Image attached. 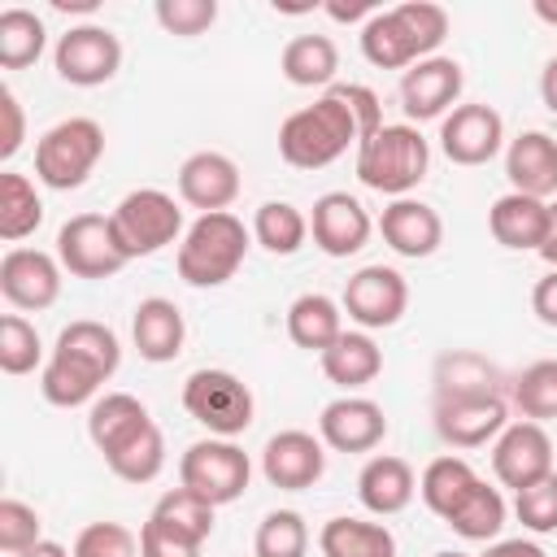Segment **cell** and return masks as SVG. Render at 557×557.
<instances>
[{
    "instance_id": "1",
    "label": "cell",
    "mask_w": 557,
    "mask_h": 557,
    "mask_svg": "<svg viewBox=\"0 0 557 557\" xmlns=\"http://www.w3.org/2000/svg\"><path fill=\"white\" fill-rule=\"evenodd\" d=\"M348 144H361L357 122L348 104L335 91H322L313 104L296 109L278 126V157L292 170H322L348 152Z\"/></svg>"
},
{
    "instance_id": "2",
    "label": "cell",
    "mask_w": 557,
    "mask_h": 557,
    "mask_svg": "<svg viewBox=\"0 0 557 557\" xmlns=\"http://www.w3.org/2000/svg\"><path fill=\"white\" fill-rule=\"evenodd\" d=\"M248 239H252V231L231 209L226 213H200L178 239V257H174L178 278L191 287H222L244 265Z\"/></svg>"
},
{
    "instance_id": "3",
    "label": "cell",
    "mask_w": 557,
    "mask_h": 557,
    "mask_svg": "<svg viewBox=\"0 0 557 557\" xmlns=\"http://www.w3.org/2000/svg\"><path fill=\"white\" fill-rule=\"evenodd\" d=\"M431 165V144L409 122H383L366 144H357V178L379 196H409Z\"/></svg>"
},
{
    "instance_id": "4",
    "label": "cell",
    "mask_w": 557,
    "mask_h": 557,
    "mask_svg": "<svg viewBox=\"0 0 557 557\" xmlns=\"http://www.w3.org/2000/svg\"><path fill=\"white\" fill-rule=\"evenodd\" d=\"M100 157H104V126L96 117H65L39 135L35 178L52 191H74L87 183Z\"/></svg>"
},
{
    "instance_id": "5",
    "label": "cell",
    "mask_w": 557,
    "mask_h": 557,
    "mask_svg": "<svg viewBox=\"0 0 557 557\" xmlns=\"http://www.w3.org/2000/svg\"><path fill=\"white\" fill-rule=\"evenodd\" d=\"M109 226H113L122 257L135 261V257L161 252L165 244H174L183 235V209L161 187H135L113 205Z\"/></svg>"
},
{
    "instance_id": "6",
    "label": "cell",
    "mask_w": 557,
    "mask_h": 557,
    "mask_svg": "<svg viewBox=\"0 0 557 557\" xmlns=\"http://www.w3.org/2000/svg\"><path fill=\"white\" fill-rule=\"evenodd\" d=\"M183 409L218 440H235L252 426V392L239 374L231 370H218V366H205V370H191L187 383H183Z\"/></svg>"
},
{
    "instance_id": "7",
    "label": "cell",
    "mask_w": 557,
    "mask_h": 557,
    "mask_svg": "<svg viewBox=\"0 0 557 557\" xmlns=\"http://www.w3.org/2000/svg\"><path fill=\"white\" fill-rule=\"evenodd\" d=\"M252 479V461L235 440H196L187 444V453L178 457V487L205 496L209 505H231L248 492Z\"/></svg>"
},
{
    "instance_id": "8",
    "label": "cell",
    "mask_w": 557,
    "mask_h": 557,
    "mask_svg": "<svg viewBox=\"0 0 557 557\" xmlns=\"http://www.w3.org/2000/svg\"><path fill=\"white\" fill-rule=\"evenodd\" d=\"M52 65L70 87H100L122 70V39L100 22L70 26L52 48Z\"/></svg>"
},
{
    "instance_id": "9",
    "label": "cell",
    "mask_w": 557,
    "mask_h": 557,
    "mask_svg": "<svg viewBox=\"0 0 557 557\" xmlns=\"http://www.w3.org/2000/svg\"><path fill=\"white\" fill-rule=\"evenodd\" d=\"M57 261L74 278H113L126 265V257L113 239L109 213H74L57 231Z\"/></svg>"
},
{
    "instance_id": "10",
    "label": "cell",
    "mask_w": 557,
    "mask_h": 557,
    "mask_svg": "<svg viewBox=\"0 0 557 557\" xmlns=\"http://www.w3.org/2000/svg\"><path fill=\"white\" fill-rule=\"evenodd\" d=\"M344 313L361 326V331H383L396 326L409 309V283L400 270L392 265H361L348 283H344Z\"/></svg>"
},
{
    "instance_id": "11",
    "label": "cell",
    "mask_w": 557,
    "mask_h": 557,
    "mask_svg": "<svg viewBox=\"0 0 557 557\" xmlns=\"http://www.w3.org/2000/svg\"><path fill=\"white\" fill-rule=\"evenodd\" d=\"M492 474L513 492H522V487L540 483L544 474H553V440H548V431L540 422H527V418L509 422L492 444Z\"/></svg>"
},
{
    "instance_id": "12",
    "label": "cell",
    "mask_w": 557,
    "mask_h": 557,
    "mask_svg": "<svg viewBox=\"0 0 557 557\" xmlns=\"http://www.w3.org/2000/svg\"><path fill=\"white\" fill-rule=\"evenodd\" d=\"M461 65L453 57H426L418 65H409L400 74V109L409 122H431V117H448L457 109V96H461Z\"/></svg>"
},
{
    "instance_id": "13",
    "label": "cell",
    "mask_w": 557,
    "mask_h": 557,
    "mask_svg": "<svg viewBox=\"0 0 557 557\" xmlns=\"http://www.w3.org/2000/svg\"><path fill=\"white\" fill-rule=\"evenodd\" d=\"M0 296L13 309L39 313L61 296V261L39 248H9L0 257Z\"/></svg>"
},
{
    "instance_id": "14",
    "label": "cell",
    "mask_w": 557,
    "mask_h": 557,
    "mask_svg": "<svg viewBox=\"0 0 557 557\" xmlns=\"http://www.w3.org/2000/svg\"><path fill=\"white\" fill-rule=\"evenodd\" d=\"M505 144V122L492 104H457L440 122V148L453 165H487Z\"/></svg>"
},
{
    "instance_id": "15",
    "label": "cell",
    "mask_w": 557,
    "mask_h": 557,
    "mask_svg": "<svg viewBox=\"0 0 557 557\" xmlns=\"http://www.w3.org/2000/svg\"><path fill=\"white\" fill-rule=\"evenodd\" d=\"M322 448L326 444L318 435H309V431H278V435H270L265 448H261V474H265V483L278 487V492H305V487H313L322 479V470H326V453Z\"/></svg>"
},
{
    "instance_id": "16",
    "label": "cell",
    "mask_w": 557,
    "mask_h": 557,
    "mask_svg": "<svg viewBox=\"0 0 557 557\" xmlns=\"http://www.w3.org/2000/svg\"><path fill=\"white\" fill-rule=\"evenodd\" d=\"M383 435L387 418L383 405H374L370 396H339L318 413V440L335 453H370L383 444Z\"/></svg>"
},
{
    "instance_id": "17",
    "label": "cell",
    "mask_w": 557,
    "mask_h": 557,
    "mask_svg": "<svg viewBox=\"0 0 557 557\" xmlns=\"http://www.w3.org/2000/svg\"><path fill=\"white\" fill-rule=\"evenodd\" d=\"M309 231H313V244L326 252V257H352L370 244V213L357 196L348 191H326L313 200V213H309Z\"/></svg>"
},
{
    "instance_id": "18",
    "label": "cell",
    "mask_w": 557,
    "mask_h": 557,
    "mask_svg": "<svg viewBox=\"0 0 557 557\" xmlns=\"http://www.w3.org/2000/svg\"><path fill=\"white\" fill-rule=\"evenodd\" d=\"M509 426V405L505 396H457V400H435V431L453 448H483Z\"/></svg>"
},
{
    "instance_id": "19",
    "label": "cell",
    "mask_w": 557,
    "mask_h": 557,
    "mask_svg": "<svg viewBox=\"0 0 557 557\" xmlns=\"http://www.w3.org/2000/svg\"><path fill=\"white\" fill-rule=\"evenodd\" d=\"M239 196V165L226 152H191L178 165V200L200 213H226Z\"/></svg>"
},
{
    "instance_id": "20",
    "label": "cell",
    "mask_w": 557,
    "mask_h": 557,
    "mask_svg": "<svg viewBox=\"0 0 557 557\" xmlns=\"http://www.w3.org/2000/svg\"><path fill=\"white\" fill-rule=\"evenodd\" d=\"M548 222H553V205L548 200H535V196H522V191H505L492 200L487 209V231L500 248H513V252H540L544 239H548Z\"/></svg>"
},
{
    "instance_id": "21",
    "label": "cell",
    "mask_w": 557,
    "mask_h": 557,
    "mask_svg": "<svg viewBox=\"0 0 557 557\" xmlns=\"http://www.w3.org/2000/svg\"><path fill=\"white\" fill-rule=\"evenodd\" d=\"M379 235L392 252L418 261V257H431L440 244H444V222L440 213L426 205V200H413V196H400L383 209L379 218Z\"/></svg>"
},
{
    "instance_id": "22",
    "label": "cell",
    "mask_w": 557,
    "mask_h": 557,
    "mask_svg": "<svg viewBox=\"0 0 557 557\" xmlns=\"http://www.w3.org/2000/svg\"><path fill=\"white\" fill-rule=\"evenodd\" d=\"M505 174L522 196H557V139L548 131H522L505 148Z\"/></svg>"
},
{
    "instance_id": "23",
    "label": "cell",
    "mask_w": 557,
    "mask_h": 557,
    "mask_svg": "<svg viewBox=\"0 0 557 557\" xmlns=\"http://www.w3.org/2000/svg\"><path fill=\"white\" fill-rule=\"evenodd\" d=\"M148 426H152L148 405H144L139 396H131V392H104V396H96L91 409H87V435H91V444H96L104 457L122 453V448H126L131 440H139Z\"/></svg>"
},
{
    "instance_id": "24",
    "label": "cell",
    "mask_w": 557,
    "mask_h": 557,
    "mask_svg": "<svg viewBox=\"0 0 557 557\" xmlns=\"http://www.w3.org/2000/svg\"><path fill=\"white\" fill-rule=\"evenodd\" d=\"M413 492H418L413 466H409L405 457H392V453L370 457V461L361 466V474H357V500H361L374 518H392V513L409 509Z\"/></svg>"
},
{
    "instance_id": "25",
    "label": "cell",
    "mask_w": 557,
    "mask_h": 557,
    "mask_svg": "<svg viewBox=\"0 0 557 557\" xmlns=\"http://www.w3.org/2000/svg\"><path fill=\"white\" fill-rule=\"evenodd\" d=\"M131 335H135V348L144 361L152 366H165L183 352V339H187V322L178 313L174 300L165 296H148L135 305V318H131Z\"/></svg>"
},
{
    "instance_id": "26",
    "label": "cell",
    "mask_w": 557,
    "mask_h": 557,
    "mask_svg": "<svg viewBox=\"0 0 557 557\" xmlns=\"http://www.w3.org/2000/svg\"><path fill=\"white\" fill-rule=\"evenodd\" d=\"M100 383H109V374H104L96 361H87V357H78V352H70V348H52V357H48V366H44V374H39V392H44V400L57 405V409H78V405H87V400L100 392Z\"/></svg>"
},
{
    "instance_id": "27",
    "label": "cell",
    "mask_w": 557,
    "mask_h": 557,
    "mask_svg": "<svg viewBox=\"0 0 557 557\" xmlns=\"http://www.w3.org/2000/svg\"><path fill=\"white\" fill-rule=\"evenodd\" d=\"M344 335V305H335L322 292H305L287 305V339L305 352H326Z\"/></svg>"
},
{
    "instance_id": "28",
    "label": "cell",
    "mask_w": 557,
    "mask_h": 557,
    "mask_svg": "<svg viewBox=\"0 0 557 557\" xmlns=\"http://www.w3.org/2000/svg\"><path fill=\"white\" fill-rule=\"evenodd\" d=\"M361 57L379 70H409V65L426 61L396 9H379L370 22H361Z\"/></svg>"
},
{
    "instance_id": "29",
    "label": "cell",
    "mask_w": 557,
    "mask_h": 557,
    "mask_svg": "<svg viewBox=\"0 0 557 557\" xmlns=\"http://www.w3.org/2000/svg\"><path fill=\"white\" fill-rule=\"evenodd\" d=\"M318 361H322V374L344 392L366 387V383H374L383 374V348L366 331H344Z\"/></svg>"
},
{
    "instance_id": "30",
    "label": "cell",
    "mask_w": 557,
    "mask_h": 557,
    "mask_svg": "<svg viewBox=\"0 0 557 557\" xmlns=\"http://www.w3.org/2000/svg\"><path fill=\"white\" fill-rule=\"evenodd\" d=\"M457 396H500V370L470 348L444 352L435 361V400H457Z\"/></svg>"
},
{
    "instance_id": "31",
    "label": "cell",
    "mask_w": 557,
    "mask_h": 557,
    "mask_svg": "<svg viewBox=\"0 0 557 557\" xmlns=\"http://www.w3.org/2000/svg\"><path fill=\"white\" fill-rule=\"evenodd\" d=\"M322 557H396V535L383 522L366 518H331L318 531Z\"/></svg>"
},
{
    "instance_id": "32",
    "label": "cell",
    "mask_w": 557,
    "mask_h": 557,
    "mask_svg": "<svg viewBox=\"0 0 557 557\" xmlns=\"http://www.w3.org/2000/svg\"><path fill=\"white\" fill-rule=\"evenodd\" d=\"M278 65L292 87H331L339 70V48L326 35H296L287 39Z\"/></svg>"
},
{
    "instance_id": "33",
    "label": "cell",
    "mask_w": 557,
    "mask_h": 557,
    "mask_svg": "<svg viewBox=\"0 0 557 557\" xmlns=\"http://www.w3.org/2000/svg\"><path fill=\"white\" fill-rule=\"evenodd\" d=\"M474 483H479V474H474V466L466 461V457H435L426 470H422V479H418V496H422V505L435 513V518H448L470 492H474Z\"/></svg>"
},
{
    "instance_id": "34",
    "label": "cell",
    "mask_w": 557,
    "mask_h": 557,
    "mask_svg": "<svg viewBox=\"0 0 557 557\" xmlns=\"http://www.w3.org/2000/svg\"><path fill=\"white\" fill-rule=\"evenodd\" d=\"M44 222V200L35 191V183L26 174L4 170L0 174V239L17 244L26 235H35Z\"/></svg>"
},
{
    "instance_id": "35",
    "label": "cell",
    "mask_w": 557,
    "mask_h": 557,
    "mask_svg": "<svg viewBox=\"0 0 557 557\" xmlns=\"http://www.w3.org/2000/svg\"><path fill=\"white\" fill-rule=\"evenodd\" d=\"M252 239L274 257H292L309 239V218L292 200H265L252 213Z\"/></svg>"
},
{
    "instance_id": "36",
    "label": "cell",
    "mask_w": 557,
    "mask_h": 557,
    "mask_svg": "<svg viewBox=\"0 0 557 557\" xmlns=\"http://www.w3.org/2000/svg\"><path fill=\"white\" fill-rule=\"evenodd\" d=\"M44 44H48V30H44V17L39 13L22 9V4H13V9L0 13V65L4 70L35 65L39 52H44Z\"/></svg>"
},
{
    "instance_id": "37",
    "label": "cell",
    "mask_w": 557,
    "mask_h": 557,
    "mask_svg": "<svg viewBox=\"0 0 557 557\" xmlns=\"http://www.w3.org/2000/svg\"><path fill=\"white\" fill-rule=\"evenodd\" d=\"M505 496L496 492V487H487L483 479L474 483V492L444 518L461 540H474V544H487V540H496L500 535V527H505Z\"/></svg>"
},
{
    "instance_id": "38",
    "label": "cell",
    "mask_w": 557,
    "mask_h": 557,
    "mask_svg": "<svg viewBox=\"0 0 557 557\" xmlns=\"http://www.w3.org/2000/svg\"><path fill=\"white\" fill-rule=\"evenodd\" d=\"M509 400H513V409L527 418V422H548V418H557V361L548 357V361H531L518 379H513V387H509Z\"/></svg>"
},
{
    "instance_id": "39",
    "label": "cell",
    "mask_w": 557,
    "mask_h": 557,
    "mask_svg": "<svg viewBox=\"0 0 557 557\" xmlns=\"http://www.w3.org/2000/svg\"><path fill=\"white\" fill-rule=\"evenodd\" d=\"M213 509H218V505H209L205 496H196V492H187V487H170V492L157 500L152 518H161V522L174 527L178 535L205 544V540L213 535Z\"/></svg>"
},
{
    "instance_id": "40",
    "label": "cell",
    "mask_w": 557,
    "mask_h": 557,
    "mask_svg": "<svg viewBox=\"0 0 557 557\" xmlns=\"http://www.w3.org/2000/svg\"><path fill=\"white\" fill-rule=\"evenodd\" d=\"M252 553L257 557H305L309 553V527H305V518L296 509H270L257 522Z\"/></svg>"
},
{
    "instance_id": "41",
    "label": "cell",
    "mask_w": 557,
    "mask_h": 557,
    "mask_svg": "<svg viewBox=\"0 0 557 557\" xmlns=\"http://www.w3.org/2000/svg\"><path fill=\"white\" fill-rule=\"evenodd\" d=\"M104 461H109V470L122 483H152L161 474V466H165V435H161V426L152 422L139 440H131L122 453H113Z\"/></svg>"
},
{
    "instance_id": "42",
    "label": "cell",
    "mask_w": 557,
    "mask_h": 557,
    "mask_svg": "<svg viewBox=\"0 0 557 557\" xmlns=\"http://www.w3.org/2000/svg\"><path fill=\"white\" fill-rule=\"evenodd\" d=\"M57 348H70V352L96 361L109 379H113V370H117V361H122V344H117V335H113L104 322H91V318L70 322V326L57 335Z\"/></svg>"
},
{
    "instance_id": "43",
    "label": "cell",
    "mask_w": 557,
    "mask_h": 557,
    "mask_svg": "<svg viewBox=\"0 0 557 557\" xmlns=\"http://www.w3.org/2000/svg\"><path fill=\"white\" fill-rule=\"evenodd\" d=\"M44 357L39 331L22 318V313H4L0 318V370L4 374H30Z\"/></svg>"
},
{
    "instance_id": "44",
    "label": "cell",
    "mask_w": 557,
    "mask_h": 557,
    "mask_svg": "<svg viewBox=\"0 0 557 557\" xmlns=\"http://www.w3.org/2000/svg\"><path fill=\"white\" fill-rule=\"evenodd\" d=\"M513 513H518V522H522L527 531L553 535V531H557V470L544 474L540 483L513 492Z\"/></svg>"
},
{
    "instance_id": "45",
    "label": "cell",
    "mask_w": 557,
    "mask_h": 557,
    "mask_svg": "<svg viewBox=\"0 0 557 557\" xmlns=\"http://www.w3.org/2000/svg\"><path fill=\"white\" fill-rule=\"evenodd\" d=\"M39 540H44L39 513H35L26 500L4 496V500H0V553H4V557H17V553H26V548L39 544Z\"/></svg>"
},
{
    "instance_id": "46",
    "label": "cell",
    "mask_w": 557,
    "mask_h": 557,
    "mask_svg": "<svg viewBox=\"0 0 557 557\" xmlns=\"http://www.w3.org/2000/svg\"><path fill=\"white\" fill-rule=\"evenodd\" d=\"M70 553L74 557H139V535L122 522H87Z\"/></svg>"
},
{
    "instance_id": "47",
    "label": "cell",
    "mask_w": 557,
    "mask_h": 557,
    "mask_svg": "<svg viewBox=\"0 0 557 557\" xmlns=\"http://www.w3.org/2000/svg\"><path fill=\"white\" fill-rule=\"evenodd\" d=\"M157 22L165 35H205L218 22V0H157Z\"/></svg>"
},
{
    "instance_id": "48",
    "label": "cell",
    "mask_w": 557,
    "mask_h": 557,
    "mask_svg": "<svg viewBox=\"0 0 557 557\" xmlns=\"http://www.w3.org/2000/svg\"><path fill=\"white\" fill-rule=\"evenodd\" d=\"M396 13H400V22L409 26V35L418 39L422 57H435V48H440L444 35H448V13H444V4H431V0H405V4H396Z\"/></svg>"
},
{
    "instance_id": "49",
    "label": "cell",
    "mask_w": 557,
    "mask_h": 557,
    "mask_svg": "<svg viewBox=\"0 0 557 557\" xmlns=\"http://www.w3.org/2000/svg\"><path fill=\"white\" fill-rule=\"evenodd\" d=\"M139 557H200V544L165 527L161 518H148L139 527Z\"/></svg>"
},
{
    "instance_id": "50",
    "label": "cell",
    "mask_w": 557,
    "mask_h": 557,
    "mask_svg": "<svg viewBox=\"0 0 557 557\" xmlns=\"http://www.w3.org/2000/svg\"><path fill=\"white\" fill-rule=\"evenodd\" d=\"M326 91H335V96L348 104V113H352V122H357L361 144L383 126V109H379V96H374L370 87H361V83H331Z\"/></svg>"
},
{
    "instance_id": "51",
    "label": "cell",
    "mask_w": 557,
    "mask_h": 557,
    "mask_svg": "<svg viewBox=\"0 0 557 557\" xmlns=\"http://www.w3.org/2000/svg\"><path fill=\"white\" fill-rule=\"evenodd\" d=\"M0 117H4V131H0V161H13L22 139H26V113L13 96V87H0Z\"/></svg>"
},
{
    "instance_id": "52",
    "label": "cell",
    "mask_w": 557,
    "mask_h": 557,
    "mask_svg": "<svg viewBox=\"0 0 557 557\" xmlns=\"http://www.w3.org/2000/svg\"><path fill=\"white\" fill-rule=\"evenodd\" d=\"M531 309H535V318H540L544 326H557V270H548V274L535 283Z\"/></svg>"
},
{
    "instance_id": "53",
    "label": "cell",
    "mask_w": 557,
    "mask_h": 557,
    "mask_svg": "<svg viewBox=\"0 0 557 557\" xmlns=\"http://www.w3.org/2000/svg\"><path fill=\"white\" fill-rule=\"evenodd\" d=\"M483 557H548V553H544L535 540H522V535H518V540H496V544H487Z\"/></svg>"
},
{
    "instance_id": "54",
    "label": "cell",
    "mask_w": 557,
    "mask_h": 557,
    "mask_svg": "<svg viewBox=\"0 0 557 557\" xmlns=\"http://www.w3.org/2000/svg\"><path fill=\"white\" fill-rule=\"evenodd\" d=\"M326 13H331L335 22H361V17L370 22L379 9H374L370 0H352V4H344V0H331V4H326Z\"/></svg>"
},
{
    "instance_id": "55",
    "label": "cell",
    "mask_w": 557,
    "mask_h": 557,
    "mask_svg": "<svg viewBox=\"0 0 557 557\" xmlns=\"http://www.w3.org/2000/svg\"><path fill=\"white\" fill-rule=\"evenodd\" d=\"M540 96H544V109L557 117V57H548V65L540 74Z\"/></svg>"
},
{
    "instance_id": "56",
    "label": "cell",
    "mask_w": 557,
    "mask_h": 557,
    "mask_svg": "<svg viewBox=\"0 0 557 557\" xmlns=\"http://www.w3.org/2000/svg\"><path fill=\"white\" fill-rule=\"evenodd\" d=\"M17 557H74L65 544H57V540H39V544H30L26 553H17Z\"/></svg>"
},
{
    "instance_id": "57",
    "label": "cell",
    "mask_w": 557,
    "mask_h": 557,
    "mask_svg": "<svg viewBox=\"0 0 557 557\" xmlns=\"http://www.w3.org/2000/svg\"><path fill=\"white\" fill-rule=\"evenodd\" d=\"M540 257L548 261V270H557V200H553V222H548V239H544Z\"/></svg>"
},
{
    "instance_id": "58",
    "label": "cell",
    "mask_w": 557,
    "mask_h": 557,
    "mask_svg": "<svg viewBox=\"0 0 557 557\" xmlns=\"http://www.w3.org/2000/svg\"><path fill=\"white\" fill-rule=\"evenodd\" d=\"M57 13H96L100 0H48Z\"/></svg>"
},
{
    "instance_id": "59",
    "label": "cell",
    "mask_w": 557,
    "mask_h": 557,
    "mask_svg": "<svg viewBox=\"0 0 557 557\" xmlns=\"http://www.w3.org/2000/svg\"><path fill=\"white\" fill-rule=\"evenodd\" d=\"M531 13H535L540 22H548V26H557V0H535Z\"/></svg>"
},
{
    "instance_id": "60",
    "label": "cell",
    "mask_w": 557,
    "mask_h": 557,
    "mask_svg": "<svg viewBox=\"0 0 557 557\" xmlns=\"http://www.w3.org/2000/svg\"><path fill=\"white\" fill-rule=\"evenodd\" d=\"M431 557H470V553H431Z\"/></svg>"
}]
</instances>
